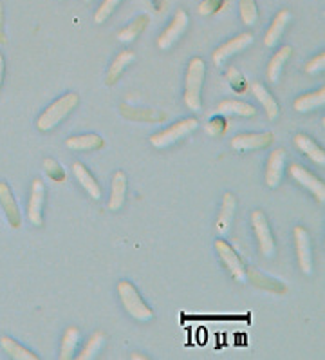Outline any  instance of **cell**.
Listing matches in <instances>:
<instances>
[{"label": "cell", "mask_w": 325, "mask_h": 360, "mask_svg": "<svg viewBox=\"0 0 325 360\" xmlns=\"http://www.w3.org/2000/svg\"><path fill=\"white\" fill-rule=\"evenodd\" d=\"M131 359H132V360H147V356L140 355V353H132Z\"/></svg>", "instance_id": "obj_40"}, {"label": "cell", "mask_w": 325, "mask_h": 360, "mask_svg": "<svg viewBox=\"0 0 325 360\" xmlns=\"http://www.w3.org/2000/svg\"><path fill=\"white\" fill-rule=\"evenodd\" d=\"M85 2H89V0H85Z\"/></svg>", "instance_id": "obj_41"}, {"label": "cell", "mask_w": 325, "mask_h": 360, "mask_svg": "<svg viewBox=\"0 0 325 360\" xmlns=\"http://www.w3.org/2000/svg\"><path fill=\"white\" fill-rule=\"evenodd\" d=\"M226 80H228L230 87H232V91H235V93L242 94L248 91V82H246L244 75H242L237 68L228 69V72H226Z\"/></svg>", "instance_id": "obj_33"}, {"label": "cell", "mask_w": 325, "mask_h": 360, "mask_svg": "<svg viewBox=\"0 0 325 360\" xmlns=\"http://www.w3.org/2000/svg\"><path fill=\"white\" fill-rule=\"evenodd\" d=\"M293 241H295L296 257H298V264L302 274L309 276L312 274V245L311 236L307 230L302 225H296L293 229Z\"/></svg>", "instance_id": "obj_8"}, {"label": "cell", "mask_w": 325, "mask_h": 360, "mask_svg": "<svg viewBox=\"0 0 325 360\" xmlns=\"http://www.w3.org/2000/svg\"><path fill=\"white\" fill-rule=\"evenodd\" d=\"M239 8H241V18L246 26H255L258 22L257 0H239Z\"/></svg>", "instance_id": "obj_31"}, {"label": "cell", "mask_w": 325, "mask_h": 360, "mask_svg": "<svg viewBox=\"0 0 325 360\" xmlns=\"http://www.w3.org/2000/svg\"><path fill=\"white\" fill-rule=\"evenodd\" d=\"M251 226H253L255 238H257L258 243V250L264 257L271 259L277 252V243H274L273 232H271L270 221H267V216L262 210H255L251 214Z\"/></svg>", "instance_id": "obj_5"}, {"label": "cell", "mask_w": 325, "mask_h": 360, "mask_svg": "<svg viewBox=\"0 0 325 360\" xmlns=\"http://www.w3.org/2000/svg\"><path fill=\"white\" fill-rule=\"evenodd\" d=\"M121 2L123 0H103L102 6H100V8L96 9V13H94V22H96V24H103L110 15L114 13L116 8H118Z\"/></svg>", "instance_id": "obj_34"}, {"label": "cell", "mask_w": 325, "mask_h": 360, "mask_svg": "<svg viewBox=\"0 0 325 360\" xmlns=\"http://www.w3.org/2000/svg\"><path fill=\"white\" fill-rule=\"evenodd\" d=\"M67 148L71 150H78V153H94V150H102L105 147L102 136L94 134V132H87V134L71 136L65 141Z\"/></svg>", "instance_id": "obj_19"}, {"label": "cell", "mask_w": 325, "mask_h": 360, "mask_svg": "<svg viewBox=\"0 0 325 360\" xmlns=\"http://www.w3.org/2000/svg\"><path fill=\"white\" fill-rule=\"evenodd\" d=\"M188 22L190 20H188V13H186L185 9H178V11L173 13V18L168 24V27H166V30L159 34V39H157V47H159L161 51L170 49L173 44L181 39L183 33H185L186 27H188Z\"/></svg>", "instance_id": "obj_10"}, {"label": "cell", "mask_w": 325, "mask_h": 360, "mask_svg": "<svg viewBox=\"0 0 325 360\" xmlns=\"http://www.w3.org/2000/svg\"><path fill=\"white\" fill-rule=\"evenodd\" d=\"M118 295L125 311H127L132 319H135V321L140 322L152 321V308L143 301V297L140 295V292H138V288H135L134 284L128 283V281H121V283L118 284Z\"/></svg>", "instance_id": "obj_3"}, {"label": "cell", "mask_w": 325, "mask_h": 360, "mask_svg": "<svg viewBox=\"0 0 325 360\" xmlns=\"http://www.w3.org/2000/svg\"><path fill=\"white\" fill-rule=\"evenodd\" d=\"M8 44V37H6V13H4V4L0 2V46Z\"/></svg>", "instance_id": "obj_38"}, {"label": "cell", "mask_w": 325, "mask_h": 360, "mask_svg": "<svg viewBox=\"0 0 325 360\" xmlns=\"http://www.w3.org/2000/svg\"><path fill=\"white\" fill-rule=\"evenodd\" d=\"M199 127V122L195 118H183L179 122H175L173 125H170L165 131L156 132L148 138L150 145L156 148H166L170 145L178 143V141L185 140L186 136H190L195 129Z\"/></svg>", "instance_id": "obj_4"}, {"label": "cell", "mask_w": 325, "mask_h": 360, "mask_svg": "<svg viewBox=\"0 0 325 360\" xmlns=\"http://www.w3.org/2000/svg\"><path fill=\"white\" fill-rule=\"evenodd\" d=\"M44 170H46L47 178L55 183H64L67 179V174H65L64 167L60 165L56 160H53V158H46L44 160Z\"/></svg>", "instance_id": "obj_32"}, {"label": "cell", "mask_w": 325, "mask_h": 360, "mask_svg": "<svg viewBox=\"0 0 325 360\" xmlns=\"http://www.w3.org/2000/svg\"><path fill=\"white\" fill-rule=\"evenodd\" d=\"M4 71H6V60H4V55L0 53V87H2V82H4Z\"/></svg>", "instance_id": "obj_39"}, {"label": "cell", "mask_w": 325, "mask_h": 360, "mask_svg": "<svg viewBox=\"0 0 325 360\" xmlns=\"http://www.w3.org/2000/svg\"><path fill=\"white\" fill-rule=\"evenodd\" d=\"M215 250L224 266L228 268L230 276L235 281H239V283H246V266L242 263L241 255L235 252V248L232 245H228L224 239H217Z\"/></svg>", "instance_id": "obj_7"}, {"label": "cell", "mask_w": 325, "mask_h": 360, "mask_svg": "<svg viewBox=\"0 0 325 360\" xmlns=\"http://www.w3.org/2000/svg\"><path fill=\"white\" fill-rule=\"evenodd\" d=\"M103 344H105V333H102V331H96V333L91 335V339L85 342L84 349L80 352L78 359H80V360L94 359L98 353L102 352Z\"/></svg>", "instance_id": "obj_30"}, {"label": "cell", "mask_w": 325, "mask_h": 360, "mask_svg": "<svg viewBox=\"0 0 325 360\" xmlns=\"http://www.w3.org/2000/svg\"><path fill=\"white\" fill-rule=\"evenodd\" d=\"M226 129H228V122H226V118H224L223 115L213 116V118L206 123V132L210 136H213V138L223 136L224 132H226Z\"/></svg>", "instance_id": "obj_35"}, {"label": "cell", "mask_w": 325, "mask_h": 360, "mask_svg": "<svg viewBox=\"0 0 325 360\" xmlns=\"http://www.w3.org/2000/svg\"><path fill=\"white\" fill-rule=\"evenodd\" d=\"M148 22H150V17L147 13H141L134 18V22H131L125 30H121L118 33V40L123 44H131L134 42L138 37H141L145 30H147Z\"/></svg>", "instance_id": "obj_27"}, {"label": "cell", "mask_w": 325, "mask_h": 360, "mask_svg": "<svg viewBox=\"0 0 325 360\" xmlns=\"http://www.w3.org/2000/svg\"><path fill=\"white\" fill-rule=\"evenodd\" d=\"M286 160H287L286 148L282 147L274 148L273 153L270 154V158H267L266 185L270 188H277L280 185V181H282L284 169H286Z\"/></svg>", "instance_id": "obj_13"}, {"label": "cell", "mask_w": 325, "mask_h": 360, "mask_svg": "<svg viewBox=\"0 0 325 360\" xmlns=\"http://www.w3.org/2000/svg\"><path fill=\"white\" fill-rule=\"evenodd\" d=\"M127 174L123 170H116L112 183H110V200H109V208L112 212H118L121 210L125 200H127Z\"/></svg>", "instance_id": "obj_17"}, {"label": "cell", "mask_w": 325, "mask_h": 360, "mask_svg": "<svg viewBox=\"0 0 325 360\" xmlns=\"http://www.w3.org/2000/svg\"><path fill=\"white\" fill-rule=\"evenodd\" d=\"M78 103H80V96L77 93H67L62 98H58V100H55L37 120L39 131L49 132L55 127H58L60 123L64 122L72 110L77 109Z\"/></svg>", "instance_id": "obj_2"}, {"label": "cell", "mask_w": 325, "mask_h": 360, "mask_svg": "<svg viewBox=\"0 0 325 360\" xmlns=\"http://www.w3.org/2000/svg\"><path fill=\"white\" fill-rule=\"evenodd\" d=\"M289 176L298 183L300 187H304L305 191L311 192L314 198H317L318 203H324L325 201V185L318 176L307 170L305 167H302L300 163H291L289 165Z\"/></svg>", "instance_id": "obj_6"}, {"label": "cell", "mask_w": 325, "mask_h": 360, "mask_svg": "<svg viewBox=\"0 0 325 360\" xmlns=\"http://www.w3.org/2000/svg\"><path fill=\"white\" fill-rule=\"evenodd\" d=\"M237 212V198L232 194V192H224L223 201H220V210L219 216H217L215 230L219 236H226L232 229V223L235 219Z\"/></svg>", "instance_id": "obj_15"}, {"label": "cell", "mask_w": 325, "mask_h": 360, "mask_svg": "<svg viewBox=\"0 0 325 360\" xmlns=\"http://www.w3.org/2000/svg\"><path fill=\"white\" fill-rule=\"evenodd\" d=\"M224 4H226V0H203V2L199 4V13L203 15V17L215 15L223 9Z\"/></svg>", "instance_id": "obj_36"}, {"label": "cell", "mask_w": 325, "mask_h": 360, "mask_svg": "<svg viewBox=\"0 0 325 360\" xmlns=\"http://www.w3.org/2000/svg\"><path fill=\"white\" fill-rule=\"evenodd\" d=\"M0 346L4 347V352L15 360H39V355H37V353H33L31 349L24 347L22 344H18L17 340H13L11 337H8V335H4V337L0 339Z\"/></svg>", "instance_id": "obj_28"}, {"label": "cell", "mask_w": 325, "mask_h": 360, "mask_svg": "<svg viewBox=\"0 0 325 360\" xmlns=\"http://www.w3.org/2000/svg\"><path fill=\"white\" fill-rule=\"evenodd\" d=\"M325 105V87L321 85L320 89L312 91V93L302 94L293 102V109L296 112H312V110L320 109Z\"/></svg>", "instance_id": "obj_23"}, {"label": "cell", "mask_w": 325, "mask_h": 360, "mask_svg": "<svg viewBox=\"0 0 325 360\" xmlns=\"http://www.w3.org/2000/svg\"><path fill=\"white\" fill-rule=\"evenodd\" d=\"M204 78H206V62L201 56H194L188 62L185 77V103L194 112H199L203 109L201 91H203Z\"/></svg>", "instance_id": "obj_1"}, {"label": "cell", "mask_w": 325, "mask_h": 360, "mask_svg": "<svg viewBox=\"0 0 325 360\" xmlns=\"http://www.w3.org/2000/svg\"><path fill=\"white\" fill-rule=\"evenodd\" d=\"M289 22H291V11H289V9H280L279 13L274 15L271 26L267 27L266 37H264V44H266L267 47L277 46L279 40L282 39L286 27L289 26Z\"/></svg>", "instance_id": "obj_20"}, {"label": "cell", "mask_w": 325, "mask_h": 360, "mask_svg": "<svg viewBox=\"0 0 325 360\" xmlns=\"http://www.w3.org/2000/svg\"><path fill=\"white\" fill-rule=\"evenodd\" d=\"M72 174H74L77 181H80L81 187L85 188V192H87L94 201H98L102 198V187H100V183L96 181V178H94L93 174L89 172V169H87L81 161H74V163H72Z\"/></svg>", "instance_id": "obj_18"}, {"label": "cell", "mask_w": 325, "mask_h": 360, "mask_svg": "<svg viewBox=\"0 0 325 360\" xmlns=\"http://www.w3.org/2000/svg\"><path fill=\"white\" fill-rule=\"evenodd\" d=\"M246 279H249V283L257 286V288L264 290V292L277 293V295H284L287 293V286L282 281L274 279V277L267 276V274H262L260 270H257L255 266L246 268Z\"/></svg>", "instance_id": "obj_14"}, {"label": "cell", "mask_w": 325, "mask_h": 360, "mask_svg": "<svg viewBox=\"0 0 325 360\" xmlns=\"http://www.w3.org/2000/svg\"><path fill=\"white\" fill-rule=\"evenodd\" d=\"M80 342V330L77 326H69L62 337V347H60V360H71L77 353V346Z\"/></svg>", "instance_id": "obj_29"}, {"label": "cell", "mask_w": 325, "mask_h": 360, "mask_svg": "<svg viewBox=\"0 0 325 360\" xmlns=\"http://www.w3.org/2000/svg\"><path fill=\"white\" fill-rule=\"evenodd\" d=\"M219 115H235V116H244V118H253L257 115V109L249 103L241 102V100H223L217 105Z\"/></svg>", "instance_id": "obj_26"}, {"label": "cell", "mask_w": 325, "mask_h": 360, "mask_svg": "<svg viewBox=\"0 0 325 360\" xmlns=\"http://www.w3.org/2000/svg\"><path fill=\"white\" fill-rule=\"evenodd\" d=\"M293 141H295L296 148H298L300 153H304L305 156L311 158L317 165H321V167L325 165L324 148H321L320 145L314 143L307 134H296L295 138H293Z\"/></svg>", "instance_id": "obj_24"}, {"label": "cell", "mask_w": 325, "mask_h": 360, "mask_svg": "<svg viewBox=\"0 0 325 360\" xmlns=\"http://www.w3.org/2000/svg\"><path fill=\"white\" fill-rule=\"evenodd\" d=\"M0 205L4 208V214L8 217V223L11 225V229H20L22 216L20 210H18V203L6 181H0Z\"/></svg>", "instance_id": "obj_16"}, {"label": "cell", "mask_w": 325, "mask_h": 360, "mask_svg": "<svg viewBox=\"0 0 325 360\" xmlns=\"http://www.w3.org/2000/svg\"><path fill=\"white\" fill-rule=\"evenodd\" d=\"M255 37L251 33H241L237 34V37H233L232 40H228V42H224L223 46H219L213 51V55H211V60H213V64L215 65H223L226 60L230 58V56L233 55H239V53L246 51L251 44H253Z\"/></svg>", "instance_id": "obj_12"}, {"label": "cell", "mask_w": 325, "mask_h": 360, "mask_svg": "<svg viewBox=\"0 0 325 360\" xmlns=\"http://www.w3.org/2000/svg\"><path fill=\"white\" fill-rule=\"evenodd\" d=\"M324 68H325V53L321 51L305 64V72H307V75H317V72L324 71Z\"/></svg>", "instance_id": "obj_37"}, {"label": "cell", "mask_w": 325, "mask_h": 360, "mask_svg": "<svg viewBox=\"0 0 325 360\" xmlns=\"http://www.w3.org/2000/svg\"><path fill=\"white\" fill-rule=\"evenodd\" d=\"M44 203H46V185L42 179H33L27 201V219L33 226L44 225Z\"/></svg>", "instance_id": "obj_11"}, {"label": "cell", "mask_w": 325, "mask_h": 360, "mask_svg": "<svg viewBox=\"0 0 325 360\" xmlns=\"http://www.w3.org/2000/svg\"><path fill=\"white\" fill-rule=\"evenodd\" d=\"M251 93H253V96L257 98L258 103H260L262 107H264V110H266V115L270 120H277L280 115V105L279 102L274 100L273 94L267 91V87L264 84H260V82H253L251 84Z\"/></svg>", "instance_id": "obj_21"}, {"label": "cell", "mask_w": 325, "mask_h": 360, "mask_svg": "<svg viewBox=\"0 0 325 360\" xmlns=\"http://www.w3.org/2000/svg\"><path fill=\"white\" fill-rule=\"evenodd\" d=\"M274 141L273 132H242L232 140V148L237 153L264 150Z\"/></svg>", "instance_id": "obj_9"}, {"label": "cell", "mask_w": 325, "mask_h": 360, "mask_svg": "<svg viewBox=\"0 0 325 360\" xmlns=\"http://www.w3.org/2000/svg\"><path fill=\"white\" fill-rule=\"evenodd\" d=\"M293 55V47L291 46H282L279 51L274 53L273 58L270 60V64H267L266 69V78L271 82V84H279L280 77H282L284 65Z\"/></svg>", "instance_id": "obj_22"}, {"label": "cell", "mask_w": 325, "mask_h": 360, "mask_svg": "<svg viewBox=\"0 0 325 360\" xmlns=\"http://www.w3.org/2000/svg\"><path fill=\"white\" fill-rule=\"evenodd\" d=\"M135 62V55L132 51H119V55L112 60V64H110L109 71H107L105 77V84L107 85H114L116 82L121 78V75L125 72V69L128 65Z\"/></svg>", "instance_id": "obj_25"}]
</instances>
